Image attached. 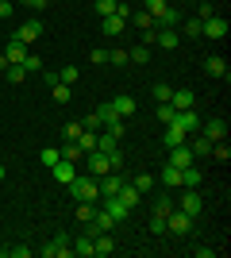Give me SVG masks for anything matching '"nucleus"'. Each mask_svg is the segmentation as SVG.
Instances as JSON below:
<instances>
[{
    "mask_svg": "<svg viewBox=\"0 0 231 258\" xmlns=\"http://www.w3.org/2000/svg\"><path fill=\"white\" fill-rule=\"evenodd\" d=\"M8 16H12V4H8V0H0V20H8Z\"/></svg>",
    "mask_w": 231,
    "mask_h": 258,
    "instance_id": "obj_50",
    "label": "nucleus"
},
{
    "mask_svg": "<svg viewBox=\"0 0 231 258\" xmlns=\"http://www.w3.org/2000/svg\"><path fill=\"white\" fill-rule=\"evenodd\" d=\"M100 208H104V212H108L112 220H116V224H123V220H127V216H131V208L123 205L120 197H100Z\"/></svg>",
    "mask_w": 231,
    "mask_h": 258,
    "instance_id": "obj_6",
    "label": "nucleus"
},
{
    "mask_svg": "<svg viewBox=\"0 0 231 258\" xmlns=\"http://www.w3.org/2000/svg\"><path fill=\"white\" fill-rule=\"evenodd\" d=\"M39 35H43V23H39V20H27V23L20 27V31H16V39H20L23 46H31L35 39H39Z\"/></svg>",
    "mask_w": 231,
    "mask_h": 258,
    "instance_id": "obj_12",
    "label": "nucleus"
},
{
    "mask_svg": "<svg viewBox=\"0 0 231 258\" xmlns=\"http://www.w3.org/2000/svg\"><path fill=\"white\" fill-rule=\"evenodd\" d=\"M200 35H204V39H223V35H227V20H223V16H208V20L200 23Z\"/></svg>",
    "mask_w": 231,
    "mask_h": 258,
    "instance_id": "obj_8",
    "label": "nucleus"
},
{
    "mask_svg": "<svg viewBox=\"0 0 231 258\" xmlns=\"http://www.w3.org/2000/svg\"><path fill=\"white\" fill-rule=\"evenodd\" d=\"M170 104H174V112H185V108H193V89H174Z\"/></svg>",
    "mask_w": 231,
    "mask_h": 258,
    "instance_id": "obj_20",
    "label": "nucleus"
},
{
    "mask_svg": "<svg viewBox=\"0 0 231 258\" xmlns=\"http://www.w3.org/2000/svg\"><path fill=\"white\" fill-rule=\"evenodd\" d=\"M174 104H170V100H166V104H158V123H174Z\"/></svg>",
    "mask_w": 231,
    "mask_h": 258,
    "instance_id": "obj_38",
    "label": "nucleus"
},
{
    "mask_svg": "<svg viewBox=\"0 0 231 258\" xmlns=\"http://www.w3.org/2000/svg\"><path fill=\"white\" fill-rule=\"evenodd\" d=\"M185 35H189V39H200V20H189L185 23Z\"/></svg>",
    "mask_w": 231,
    "mask_h": 258,
    "instance_id": "obj_47",
    "label": "nucleus"
},
{
    "mask_svg": "<svg viewBox=\"0 0 231 258\" xmlns=\"http://www.w3.org/2000/svg\"><path fill=\"white\" fill-rule=\"evenodd\" d=\"M170 97H174V89L158 81V85H154V100H158V104H166V100H170Z\"/></svg>",
    "mask_w": 231,
    "mask_h": 258,
    "instance_id": "obj_41",
    "label": "nucleus"
},
{
    "mask_svg": "<svg viewBox=\"0 0 231 258\" xmlns=\"http://www.w3.org/2000/svg\"><path fill=\"white\" fill-rule=\"evenodd\" d=\"M204 74L208 77H227V62H223L220 54H208V58H204Z\"/></svg>",
    "mask_w": 231,
    "mask_h": 258,
    "instance_id": "obj_17",
    "label": "nucleus"
},
{
    "mask_svg": "<svg viewBox=\"0 0 231 258\" xmlns=\"http://www.w3.org/2000/svg\"><path fill=\"white\" fill-rule=\"evenodd\" d=\"M4 58H8L12 66H20L23 58H27V46H23L20 39H16V35H12V39H8V46H4Z\"/></svg>",
    "mask_w": 231,
    "mask_h": 258,
    "instance_id": "obj_15",
    "label": "nucleus"
},
{
    "mask_svg": "<svg viewBox=\"0 0 231 258\" xmlns=\"http://www.w3.org/2000/svg\"><path fill=\"white\" fill-rule=\"evenodd\" d=\"M112 250H116V239L108 235V231H100V235H93V254H112Z\"/></svg>",
    "mask_w": 231,
    "mask_h": 258,
    "instance_id": "obj_18",
    "label": "nucleus"
},
{
    "mask_svg": "<svg viewBox=\"0 0 231 258\" xmlns=\"http://www.w3.org/2000/svg\"><path fill=\"white\" fill-rule=\"evenodd\" d=\"M69 193H73V201H93V205H100V185L93 173H77L73 181H69Z\"/></svg>",
    "mask_w": 231,
    "mask_h": 258,
    "instance_id": "obj_1",
    "label": "nucleus"
},
{
    "mask_svg": "<svg viewBox=\"0 0 231 258\" xmlns=\"http://www.w3.org/2000/svg\"><path fill=\"white\" fill-rule=\"evenodd\" d=\"M81 127H89V131H100V119H97V112H93V116H85V119H81Z\"/></svg>",
    "mask_w": 231,
    "mask_h": 258,
    "instance_id": "obj_48",
    "label": "nucleus"
},
{
    "mask_svg": "<svg viewBox=\"0 0 231 258\" xmlns=\"http://www.w3.org/2000/svg\"><path fill=\"white\" fill-rule=\"evenodd\" d=\"M189 151H193V158H197V154H208V151H212V139H204V135H197V139L189 143Z\"/></svg>",
    "mask_w": 231,
    "mask_h": 258,
    "instance_id": "obj_31",
    "label": "nucleus"
},
{
    "mask_svg": "<svg viewBox=\"0 0 231 258\" xmlns=\"http://www.w3.org/2000/svg\"><path fill=\"white\" fill-rule=\"evenodd\" d=\"M50 173H54V181L69 185V181H73V177H77V166H73V162H69V158H58L54 166H50Z\"/></svg>",
    "mask_w": 231,
    "mask_h": 258,
    "instance_id": "obj_10",
    "label": "nucleus"
},
{
    "mask_svg": "<svg viewBox=\"0 0 231 258\" xmlns=\"http://www.w3.org/2000/svg\"><path fill=\"white\" fill-rule=\"evenodd\" d=\"M69 89H73V85H62V81H58V85H50V97H54V104H69V97H73Z\"/></svg>",
    "mask_w": 231,
    "mask_h": 258,
    "instance_id": "obj_28",
    "label": "nucleus"
},
{
    "mask_svg": "<svg viewBox=\"0 0 231 258\" xmlns=\"http://www.w3.org/2000/svg\"><path fill=\"white\" fill-rule=\"evenodd\" d=\"M170 208H174V201H170V197H158V201H154V212H158V216H166Z\"/></svg>",
    "mask_w": 231,
    "mask_h": 258,
    "instance_id": "obj_45",
    "label": "nucleus"
},
{
    "mask_svg": "<svg viewBox=\"0 0 231 258\" xmlns=\"http://www.w3.org/2000/svg\"><path fill=\"white\" fill-rule=\"evenodd\" d=\"M208 158H216V162H227V158H231V147H227V139H220V143H212V151H208Z\"/></svg>",
    "mask_w": 231,
    "mask_h": 258,
    "instance_id": "obj_29",
    "label": "nucleus"
},
{
    "mask_svg": "<svg viewBox=\"0 0 231 258\" xmlns=\"http://www.w3.org/2000/svg\"><path fill=\"white\" fill-rule=\"evenodd\" d=\"M77 77H81V70H77V66H66V70H58V81H62V85H73Z\"/></svg>",
    "mask_w": 231,
    "mask_h": 258,
    "instance_id": "obj_33",
    "label": "nucleus"
},
{
    "mask_svg": "<svg viewBox=\"0 0 231 258\" xmlns=\"http://www.w3.org/2000/svg\"><path fill=\"white\" fill-rule=\"evenodd\" d=\"M116 4H120V0H97L93 8H97V16L104 20V16H112V12H116Z\"/></svg>",
    "mask_w": 231,
    "mask_h": 258,
    "instance_id": "obj_37",
    "label": "nucleus"
},
{
    "mask_svg": "<svg viewBox=\"0 0 231 258\" xmlns=\"http://www.w3.org/2000/svg\"><path fill=\"white\" fill-rule=\"evenodd\" d=\"M170 166H177V170H185V166H193V151H189V143H181V147H174L170 151Z\"/></svg>",
    "mask_w": 231,
    "mask_h": 258,
    "instance_id": "obj_14",
    "label": "nucleus"
},
{
    "mask_svg": "<svg viewBox=\"0 0 231 258\" xmlns=\"http://www.w3.org/2000/svg\"><path fill=\"white\" fill-rule=\"evenodd\" d=\"M127 62L146 66V62H150V46H143V43H139V46H131V50H127Z\"/></svg>",
    "mask_w": 231,
    "mask_h": 258,
    "instance_id": "obj_24",
    "label": "nucleus"
},
{
    "mask_svg": "<svg viewBox=\"0 0 231 258\" xmlns=\"http://www.w3.org/2000/svg\"><path fill=\"white\" fill-rule=\"evenodd\" d=\"M162 185H181V170L166 162V166H162Z\"/></svg>",
    "mask_w": 231,
    "mask_h": 258,
    "instance_id": "obj_30",
    "label": "nucleus"
},
{
    "mask_svg": "<svg viewBox=\"0 0 231 258\" xmlns=\"http://www.w3.org/2000/svg\"><path fill=\"white\" fill-rule=\"evenodd\" d=\"M177 43H181V31H174V27H158V23H154V46L177 50Z\"/></svg>",
    "mask_w": 231,
    "mask_h": 258,
    "instance_id": "obj_5",
    "label": "nucleus"
},
{
    "mask_svg": "<svg viewBox=\"0 0 231 258\" xmlns=\"http://www.w3.org/2000/svg\"><path fill=\"white\" fill-rule=\"evenodd\" d=\"M181 143H189V135L181 127H174V123H166V131H162V147L166 151H174V147H181Z\"/></svg>",
    "mask_w": 231,
    "mask_h": 258,
    "instance_id": "obj_11",
    "label": "nucleus"
},
{
    "mask_svg": "<svg viewBox=\"0 0 231 258\" xmlns=\"http://www.w3.org/2000/svg\"><path fill=\"white\" fill-rule=\"evenodd\" d=\"M12 258H31V247H8Z\"/></svg>",
    "mask_w": 231,
    "mask_h": 258,
    "instance_id": "obj_49",
    "label": "nucleus"
},
{
    "mask_svg": "<svg viewBox=\"0 0 231 258\" xmlns=\"http://www.w3.org/2000/svg\"><path fill=\"white\" fill-rule=\"evenodd\" d=\"M208 4H216V0H208Z\"/></svg>",
    "mask_w": 231,
    "mask_h": 258,
    "instance_id": "obj_54",
    "label": "nucleus"
},
{
    "mask_svg": "<svg viewBox=\"0 0 231 258\" xmlns=\"http://www.w3.org/2000/svg\"><path fill=\"white\" fill-rule=\"evenodd\" d=\"M108 66H127V50H123V46L108 50Z\"/></svg>",
    "mask_w": 231,
    "mask_h": 258,
    "instance_id": "obj_39",
    "label": "nucleus"
},
{
    "mask_svg": "<svg viewBox=\"0 0 231 258\" xmlns=\"http://www.w3.org/2000/svg\"><path fill=\"white\" fill-rule=\"evenodd\" d=\"M23 70H27V74H43V62H39V54H27V58H23Z\"/></svg>",
    "mask_w": 231,
    "mask_h": 258,
    "instance_id": "obj_35",
    "label": "nucleus"
},
{
    "mask_svg": "<svg viewBox=\"0 0 231 258\" xmlns=\"http://www.w3.org/2000/svg\"><path fill=\"white\" fill-rule=\"evenodd\" d=\"M46 4H50V0H46Z\"/></svg>",
    "mask_w": 231,
    "mask_h": 258,
    "instance_id": "obj_55",
    "label": "nucleus"
},
{
    "mask_svg": "<svg viewBox=\"0 0 231 258\" xmlns=\"http://www.w3.org/2000/svg\"><path fill=\"white\" fill-rule=\"evenodd\" d=\"M200 135L212 143H220L227 139V123H223V116H212V119H200Z\"/></svg>",
    "mask_w": 231,
    "mask_h": 258,
    "instance_id": "obj_4",
    "label": "nucleus"
},
{
    "mask_svg": "<svg viewBox=\"0 0 231 258\" xmlns=\"http://www.w3.org/2000/svg\"><path fill=\"white\" fill-rule=\"evenodd\" d=\"M23 4H27V8H35V12H43V8H46V0H23Z\"/></svg>",
    "mask_w": 231,
    "mask_h": 258,
    "instance_id": "obj_51",
    "label": "nucleus"
},
{
    "mask_svg": "<svg viewBox=\"0 0 231 258\" xmlns=\"http://www.w3.org/2000/svg\"><path fill=\"white\" fill-rule=\"evenodd\" d=\"M97 151H100V154H112V151H120V139H116L112 131H97Z\"/></svg>",
    "mask_w": 231,
    "mask_h": 258,
    "instance_id": "obj_19",
    "label": "nucleus"
},
{
    "mask_svg": "<svg viewBox=\"0 0 231 258\" xmlns=\"http://www.w3.org/2000/svg\"><path fill=\"white\" fill-rule=\"evenodd\" d=\"M135 189H139V193H150V189H154V173H139V177H135Z\"/></svg>",
    "mask_w": 231,
    "mask_h": 258,
    "instance_id": "obj_34",
    "label": "nucleus"
},
{
    "mask_svg": "<svg viewBox=\"0 0 231 258\" xmlns=\"http://www.w3.org/2000/svg\"><path fill=\"white\" fill-rule=\"evenodd\" d=\"M4 74H8V81H12V85H20V81H27V70H23V66H8Z\"/></svg>",
    "mask_w": 231,
    "mask_h": 258,
    "instance_id": "obj_36",
    "label": "nucleus"
},
{
    "mask_svg": "<svg viewBox=\"0 0 231 258\" xmlns=\"http://www.w3.org/2000/svg\"><path fill=\"white\" fill-rule=\"evenodd\" d=\"M85 158H89V173H93V177H104V173L112 170V166H108V154H100V151H89Z\"/></svg>",
    "mask_w": 231,
    "mask_h": 258,
    "instance_id": "obj_13",
    "label": "nucleus"
},
{
    "mask_svg": "<svg viewBox=\"0 0 231 258\" xmlns=\"http://www.w3.org/2000/svg\"><path fill=\"white\" fill-rule=\"evenodd\" d=\"M73 254L93 258V235H77V239H73Z\"/></svg>",
    "mask_w": 231,
    "mask_h": 258,
    "instance_id": "obj_26",
    "label": "nucleus"
},
{
    "mask_svg": "<svg viewBox=\"0 0 231 258\" xmlns=\"http://www.w3.org/2000/svg\"><path fill=\"white\" fill-rule=\"evenodd\" d=\"M143 12L158 23V27H177V20H181V16L166 4V0H143Z\"/></svg>",
    "mask_w": 231,
    "mask_h": 258,
    "instance_id": "obj_2",
    "label": "nucleus"
},
{
    "mask_svg": "<svg viewBox=\"0 0 231 258\" xmlns=\"http://www.w3.org/2000/svg\"><path fill=\"white\" fill-rule=\"evenodd\" d=\"M97 185H100V197H116L123 189V173L120 170H108L104 177H97Z\"/></svg>",
    "mask_w": 231,
    "mask_h": 258,
    "instance_id": "obj_7",
    "label": "nucleus"
},
{
    "mask_svg": "<svg viewBox=\"0 0 231 258\" xmlns=\"http://www.w3.org/2000/svg\"><path fill=\"white\" fill-rule=\"evenodd\" d=\"M77 147H81V154H89V151H97V131H89V127H81V135H77Z\"/></svg>",
    "mask_w": 231,
    "mask_h": 258,
    "instance_id": "obj_23",
    "label": "nucleus"
},
{
    "mask_svg": "<svg viewBox=\"0 0 231 258\" xmlns=\"http://www.w3.org/2000/svg\"><path fill=\"white\" fill-rule=\"evenodd\" d=\"M174 127H181L185 135L200 131V116H197V108H185V112H177V116H174Z\"/></svg>",
    "mask_w": 231,
    "mask_h": 258,
    "instance_id": "obj_9",
    "label": "nucleus"
},
{
    "mask_svg": "<svg viewBox=\"0 0 231 258\" xmlns=\"http://www.w3.org/2000/svg\"><path fill=\"white\" fill-rule=\"evenodd\" d=\"M39 158H43V166H46V170H50V166H54V162L62 158V151H54V147H46V151L39 154Z\"/></svg>",
    "mask_w": 231,
    "mask_h": 258,
    "instance_id": "obj_42",
    "label": "nucleus"
},
{
    "mask_svg": "<svg viewBox=\"0 0 231 258\" xmlns=\"http://www.w3.org/2000/svg\"><path fill=\"white\" fill-rule=\"evenodd\" d=\"M62 158L77 162V158H85V154H81V147H77V143H66V147H62Z\"/></svg>",
    "mask_w": 231,
    "mask_h": 258,
    "instance_id": "obj_43",
    "label": "nucleus"
},
{
    "mask_svg": "<svg viewBox=\"0 0 231 258\" xmlns=\"http://www.w3.org/2000/svg\"><path fill=\"white\" fill-rule=\"evenodd\" d=\"M127 27H139V31H150L154 20L146 16V12H131V20H127Z\"/></svg>",
    "mask_w": 231,
    "mask_h": 258,
    "instance_id": "obj_27",
    "label": "nucleus"
},
{
    "mask_svg": "<svg viewBox=\"0 0 231 258\" xmlns=\"http://www.w3.org/2000/svg\"><path fill=\"white\" fill-rule=\"evenodd\" d=\"M166 231H170V235H177V239H181V235H189V231H193V216H189V212H181V208H170V212H166Z\"/></svg>",
    "mask_w": 231,
    "mask_h": 258,
    "instance_id": "obj_3",
    "label": "nucleus"
},
{
    "mask_svg": "<svg viewBox=\"0 0 231 258\" xmlns=\"http://www.w3.org/2000/svg\"><path fill=\"white\" fill-rule=\"evenodd\" d=\"M150 231H154V235H166V216H158V212H154V220H150Z\"/></svg>",
    "mask_w": 231,
    "mask_h": 258,
    "instance_id": "obj_46",
    "label": "nucleus"
},
{
    "mask_svg": "<svg viewBox=\"0 0 231 258\" xmlns=\"http://www.w3.org/2000/svg\"><path fill=\"white\" fill-rule=\"evenodd\" d=\"M181 185H189V189L200 185V170H197V166H185V170H181Z\"/></svg>",
    "mask_w": 231,
    "mask_h": 258,
    "instance_id": "obj_32",
    "label": "nucleus"
},
{
    "mask_svg": "<svg viewBox=\"0 0 231 258\" xmlns=\"http://www.w3.org/2000/svg\"><path fill=\"white\" fill-rule=\"evenodd\" d=\"M4 177H8V166H4V162H0V181H4Z\"/></svg>",
    "mask_w": 231,
    "mask_h": 258,
    "instance_id": "obj_53",
    "label": "nucleus"
},
{
    "mask_svg": "<svg viewBox=\"0 0 231 258\" xmlns=\"http://www.w3.org/2000/svg\"><path fill=\"white\" fill-rule=\"evenodd\" d=\"M181 212H189V216H200V197H197V189H189L185 197H181Z\"/></svg>",
    "mask_w": 231,
    "mask_h": 258,
    "instance_id": "obj_21",
    "label": "nucleus"
},
{
    "mask_svg": "<svg viewBox=\"0 0 231 258\" xmlns=\"http://www.w3.org/2000/svg\"><path fill=\"white\" fill-rule=\"evenodd\" d=\"M108 104L116 108V112H120L123 119H127V116H135V100H131V97H116V100H108Z\"/></svg>",
    "mask_w": 231,
    "mask_h": 258,
    "instance_id": "obj_25",
    "label": "nucleus"
},
{
    "mask_svg": "<svg viewBox=\"0 0 231 258\" xmlns=\"http://www.w3.org/2000/svg\"><path fill=\"white\" fill-rule=\"evenodd\" d=\"M89 62H97V66H108V50H104V46H97V50L89 54Z\"/></svg>",
    "mask_w": 231,
    "mask_h": 258,
    "instance_id": "obj_44",
    "label": "nucleus"
},
{
    "mask_svg": "<svg viewBox=\"0 0 231 258\" xmlns=\"http://www.w3.org/2000/svg\"><path fill=\"white\" fill-rule=\"evenodd\" d=\"M100 27H104V35H112V39H116V35L127 31V20H120V16L112 12V16H104V20H100Z\"/></svg>",
    "mask_w": 231,
    "mask_h": 258,
    "instance_id": "obj_16",
    "label": "nucleus"
},
{
    "mask_svg": "<svg viewBox=\"0 0 231 258\" xmlns=\"http://www.w3.org/2000/svg\"><path fill=\"white\" fill-rule=\"evenodd\" d=\"M77 135H81V123H66L62 127V143H77Z\"/></svg>",
    "mask_w": 231,
    "mask_h": 258,
    "instance_id": "obj_40",
    "label": "nucleus"
},
{
    "mask_svg": "<svg viewBox=\"0 0 231 258\" xmlns=\"http://www.w3.org/2000/svg\"><path fill=\"white\" fill-rule=\"evenodd\" d=\"M8 66H12V62L4 58V54H0V77H4V70H8Z\"/></svg>",
    "mask_w": 231,
    "mask_h": 258,
    "instance_id": "obj_52",
    "label": "nucleus"
},
{
    "mask_svg": "<svg viewBox=\"0 0 231 258\" xmlns=\"http://www.w3.org/2000/svg\"><path fill=\"white\" fill-rule=\"evenodd\" d=\"M116 197H120V201H123V205H127V208H135V205H139V197H143V193H139V189H135L131 181H123V189H120V193H116Z\"/></svg>",
    "mask_w": 231,
    "mask_h": 258,
    "instance_id": "obj_22",
    "label": "nucleus"
}]
</instances>
